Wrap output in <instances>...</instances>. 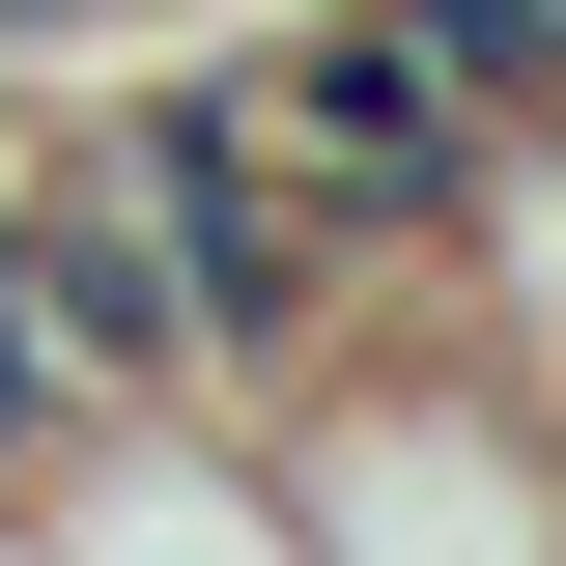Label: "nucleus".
I'll list each match as a JSON object with an SVG mask.
<instances>
[{
	"mask_svg": "<svg viewBox=\"0 0 566 566\" xmlns=\"http://www.w3.org/2000/svg\"><path fill=\"white\" fill-rule=\"evenodd\" d=\"M255 114H283V170L340 199V255H368V283L482 255V170H510V114H482V57H453L424 0H340V29H283V57H255Z\"/></svg>",
	"mask_w": 566,
	"mask_h": 566,
	"instance_id": "nucleus-1",
	"label": "nucleus"
}]
</instances>
